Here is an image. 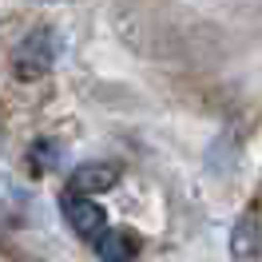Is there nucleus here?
I'll return each instance as SVG.
<instances>
[{
	"instance_id": "f257e3e1",
	"label": "nucleus",
	"mask_w": 262,
	"mask_h": 262,
	"mask_svg": "<svg viewBox=\"0 0 262 262\" xmlns=\"http://www.w3.org/2000/svg\"><path fill=\"white\" fill-rule=\"evenodd\" d=\"M56 60H60V32H56L52 24L32 28V32L12 48V72H16V80H24V83L44 80L52 68H56Z\"/></svg>"
},
{
	"instance_id": "f03ea898",
	"label": "nucleus",
	"mask_w": 262,
	"mask_h": 262,
	"mask_svg": "<svg viewBox=\"0 0 262 262\" xmlns=\"http://www.w3.org/2000/svg\"><path fill=\"white\" fill-rule=\"evenodd\" d=\"M56 207H60V214H64V223L80 238H96L99 230L107 227V214H103V207H99L92 195H76V191H60V199H56Z\"/></svg>"
},
{
	"instance_id": "7ed1b4c3",
	"label": "nucleus",
	"mask_w": 262,
	"mask_h": 262,
	"mask_svg": "<svg viewBox=\"0 0 262 262\" xmlns=\"http://www.w3.org/2000/svg\"><path fill=\"white\" fill-rule=\"evenodd\" d=\"M123 179V167L112 163V159H92V163H80L72 171V179H68V191H76V195H107L115 191Z\"/></svg>"
},
{
	"instance_id": "20e7f679",
	"label": "nucleus",
	"mask_w": 262,
	"mask_h": 262,
	"mask_svg": "<svg viewBox=\"0 0 262 262\" xmlns=\"http://www.w3.org/2000/svg\"><path fill=\"white\" fill-rule=\"evenodd\" d=\"M230 262H258L262 258V214L258 207H246L230 227Z\"/></svg>"
},
{
	"instance_id": "39448f33",
	"label": "nucleus",
	"mask_w": 262,
	"mask_h": 262,
	"mask_svg": "<svg viewBox=\"0 0 262 262\" xmlns=\"http://www.w3.org/2000/svg\"><path fill=\"white\" fill-rule=\"evenodd\" d=\"M92 246H96V258L99 262H135L139 258V234L127 227H103L92 238Z\"/></svg>"
}]
</instances>
